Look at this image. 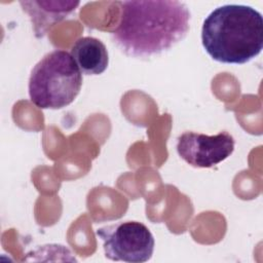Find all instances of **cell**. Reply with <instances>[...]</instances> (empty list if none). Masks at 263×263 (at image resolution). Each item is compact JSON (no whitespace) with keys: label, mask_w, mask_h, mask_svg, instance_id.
Segmentation results:
<instances>
[{"label":"cell","mask_w":263,"mask_h":263,"mask_svg":"<svg viewBox=\"0 0 263 263\" xmlns=\"http://www.w3.org/2000/svg\"><path fill=\"white\" fill-rule=\"evenodd\" d=\"M71 55L81 73L85 75H100L106 71L109 64L105 44L90 36L77 39L71 47Z\"/></svg>","instance_id":"52a82bcc"},{"label":"cell","mask_w":263,"mask_h":263,"mask_svg":"<svg viewBox=\"0 0 263 263\" xmlns=\"http://www.w3.org/2000/svg\"><path fill=\"white\" fill-rule=\"evenodd\" d=\"M103 242L105 256L112 261L143 263L151 259L154 237L146 225L138 221H121L96 230Z\"/></svg>","instance_id":"277c9868"},{"label":"cell","mask_w":263,"mask_h":263,"mask_svg":"<svg viewBox=\"0 0 263 263\" xmlns=\"http://www.w3.org/2000/svg\"><path fill=\"white\" fill-rule=\"evenodd\" d=\"M20 4L32 22L35 36L42 38L51 27L72 14L80 2L72 0H33L21 1Z\"/></svg>","instance_id":"8992f818"},{"label":"cell","mask_w":263,"mask_h":263,"mask_svg":"<svg viewBox=\"0 0 263 263\" xmlns=\"http://www.w3.org/2000/svg\"><path fill=\"white\" fill-rule=\"evenodd\" d=\"M234 146L233 137L225 130L213 136L185 132L178 137L177 152L188 164L208 168L227 159Z\"/></svg>","instance_id":"5b68a950"},{"label":"cell","mask_w":263,"mask_h":263,"mask_svg":"<svg viewBox=\"0 0 263 263\" xmlns=\"http://www.w3.org/2000/svg\"><path fill=\"white\" fill-rule=\"evenodd\" d=\"M201 42L217 62L246 64L263 49L262 14L249 5L219 6L203 21Z\"/></svg>","instance_id":"7a4b0ae2"},{"label":"cell","mask_w":263,"mask_h":263,"mask_svg":"<svg viewBox=\"0 0 263 263\" xmlns=\"http://www.w3.org/2000/svg\"><path fill=\"white\" fill-rule=\"evenodd\" d=\"M82 73L71 53L54 49L46 53L32 69L29 97L40 109H62L79 95Z\"/></svg>","instance_id":"3957f363"},{"label":"cell","mask_w":263,"mask_h":263,"mask_svg":"<svg viewBox=\"0 0 263 263\" xmlns=\"http://www.w3.org/2000/svg\"><path fill=\"white\" fill-rule=\"evenodd\" d=\"M120 21L111 31L113 43L126 55L148 59L160 55L185 38L191 13L176 0L122 1Z\"/></svg>","instance_id":"6da1fadb"}]
</instances>
